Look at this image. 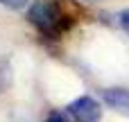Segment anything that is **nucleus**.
<instances>
[{"mask_svg":"<svg viewBox=\"0 0 129 122\" xmlns=\"http://www.w3.org/2000/svg\"><path fill=\"white\" fill-rule=\"evenodd\" d=\"M27 20L45 36H59L73 25V16L66 11L61 0H34Z\"/></svg>","mask_w":129,"mask_h":122,"instance_id":"1","label":"nucleus"},{"mask_svg":"<svg viewBox=\"0 0 129 122\" xmlns=\"http://www.w3.org/2000/svg\"><path fill=\"white\" fill-rule=\"evenodd\" d=\"M68 113L75 118V122H100V118H102L100 104L93 97H88V95H82L75 102H70L68 104Z\"/></svg>","mask_w":129,"mask_h":122,"instance_id":"2","label":"nucleus"},{"mask_svg":"<svg viewBox=\"0 0 129 122\" xmlns=\"http://www.w3.org/2000/svg\"><path fill=\"white\" fill-rule=\"evenodd\" d=\"M102 97H104V102L111 109H116V111L129 115V91L127 88H107Z\"/></svg>","mask_w":129,"mask_h":122,"instance_id":"3","label":"nucleus"},{"mask_svg":"<svg viewBox=\"0 0 129 122\" xmlns=\"http://www.w3.org/2000/svg\"><path fill=\"white\" fill-rule=\"evenodd\" d=\"M0 5H5L7 9H23L27 0H0Z\"/></svg>","mask_w":129,"mask_h":122,"instance_id":"4","label":"nucleus"},{"mask_svg":"<svg viewBox=\"0 0 129 122\" xmlns=\"http://www.w3.org/2000/svg\"><path fill=\"white\" fill-rule=\"evenodd\" d=\"M120 27H122V29L129 34V9L120 11Z\"/></svg>","mask_w":129,"mask_h":122,"instance_id":"5","label":"nucleus"},{"mask_svg":"<svg viewBox=\"0 0 129 122\" xmlns=\"http://www.w3.org/2000/svg\"><path fill=\"white\" fill-rule=\"evenodd\" d=\"M45 122H68V118H66L63 113L54 111V113H50V115H48V120H45Z\"/></svg>","mask_w":129,"mask_h":122,"instance_id":"6","label":"nucleus"},{"mask_svg":"<svg viewBox=\"0 0 129 122\" xmlns=\"http://www.w3.org/2000/svg\"><path fill=\"white\" fill-rule=\"evenodd\" d=\"M7 86V75H5V68H0V91Z\"/></svg>","mask_w":129,"mask_h":122,"instance_id":"7","label":"nucleus"},{"mask_svg":"<svg viewBox=\"0 0 129 122\" xmlns=\"http://www.w3.org/2000/svg\"><path fill=\"white\" fill-rule=\"evenodd\" d=\"M88 2H100V0H88Z\"/></svg>","mask_w":129,"mask_h":122,"instance_id":"8","label":"nucleus"}]
</instances>
